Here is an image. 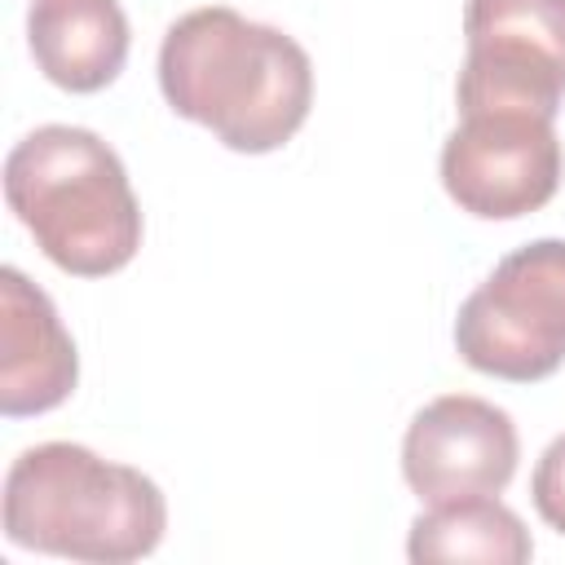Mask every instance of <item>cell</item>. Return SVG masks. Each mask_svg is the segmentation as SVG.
Wrapping results in <instances>:
<instances>
[{
  "label": "cell",
  "instance_id": "2",
  "mask_svg": "<svg viewBox=\"0 0 565 565\" xmlns=\"http://www.w3.org/2000/svg\"><path fill=\"white\" fill-rule=\"evenodd\" d=\"M0 512L13 547L93 565L141 561L168 530L163 490L79 441L26 446L4 472Z\"/></svg>",
  "mask_w": 565,
  "mask_h": 565
},
{
  "label": "cell",
  "instance_id": "11",
  "mask_svg": "<svg viewBox=\"0 0 565 565\" xmlns=\"http://www.w3.org/2000/svg\"><path fill=\"white\" fill-rule=\"evenodd\" d=\"M530 499H534V512L556 534H565V433L552 437L547 450L539 455L534 477H530Z\"/></svg>",
  "mask_w": 565,
  "mask_h": 565
},
{
  "label": "cell",
  "instance_id": "6",
  "mask_svg": "<svg viewBox=\"0 0 565 565\" xmlns=\"http://www.w3.org/2000/svg\"><path fill=\"white\" fill-rule=\"evenodd\" d=\"M565 172L556 119L534 110H463L441 141V185L477 221L539 212Z\"/></svg>",
  "mask_w": 565,
  "mask_h": 565
},
{
  "label": "cell",
  "instance_id": "1",
  "mask_svg": "<svg viewBox=\"0 0 565 565\" xmlns=\"http://www.w3.org/2000/svg\"><path fill=\"white\" fill-rule=\"evenodd\" d=\"M168 106L238 154L287 146L313 106V62L282 26L238 9L203 4L181 13L159 44Z\"/></svg>",
  "mask_w": 565,
  "mask_h": 565
},
{
  "label": "cell",
  "instance_id": "10",
  "mask_svg": "<svg viewBox=\"0 0 565 565\" xmlns=\"http://www.w3.org/2000/svg\"><path fill=\"white\" fill-rule=\"evenodd\" d=\"M406 556L415 565H424V561L521 565L534 556V539L508 503H499L494 494H477V499L428 503V512H419L411 521Z\"/></svg>",
  "mask_w": 565,
  "mask_h": 565
},
{
  "label": "cell",
  "instance_id": "7",
  "mask_svg": "<svg viewBox=\"0 0 565 565\" xmlns=\"http://www.w3.org/2000/svg\"><path fill=\"white\" fill-rule=\"evenodd\" d=\"M521 459L516 424L503 406L446 393L415 411L402 437V477L419 503L499 494Z\"/></svg>",
  "mask_w": 565,
  "mask_h": 565
},
{
  "label": "cell",
  "instance_id": "4",
  "mask_svg": "<svg viewBox=\"0 0 565 565\" xmlns=\"http://www.w3.org/2000/svg\"><path fill=\"white\" fill-rule=\"evenodd\" d=\"M459 358L494 380L534 384L565 362V238L508 252L455 313Z\"/></svg>",
  "mask_w": 565,
  "mask_h": 565
},
{
  "label": "cell",
  "instance_id": "5",
  "mask_svg": "<svg viewBox=\"0 0 565 565\" xmlns=\"http://www.w3.org/2000/svg\"><path fill=\"white\" fill-rule=\"evenodd\" d=\"M455 102L459 115L534 110L556 119L565 102V0H468Z\"/></svg>",
  "mask_w": 565,
  "mask_h": 565
},
{
  "label": "cell",
  "instance_id": "8",
  "mask_svg": "<svg viewBox=\"0 0 565 565\" xmlns=\"http://www.w3.org/2000/svg\"><path fill=\"white\" fill-rule=\"evenodd\" d=\"M79 353L53 300L13 265L0 269V411L44 415L75 393Z\"/></svg>",
  "mask_w": 565,
  "mask_h": 565
},
{
  "label": "cell",
  "instance_id": "3",
  "mask_svg": "<svg viewBox=\"0 0 565 565\" xmlns=\"http://www.w3.org/2000/svg\"><path fill=\"white\" fill-rule=\"evenodd\" d=\"M9 212L75 278H106L141 247V203L124 159L88 128L44 124L4 159Z\"/></svg>",
  "mask_w": 565,
  "mask_h": 565
},
{
  "label": "cell",
  "instance_id": "9",
  "mask_svg": "<svg viewBox=\"0 0 565 565\" xmlns=\"http://www.w3.org/2000/svg\"><path fill=\"white\" fill-rule=\"evenodd\" d=\"M128 13L119 0H31L26 44L40 75L66 93H102L128 62Z\"/></svg>",
  "mask_w": 565,
  "mask_h": 565
}]
</instances>
